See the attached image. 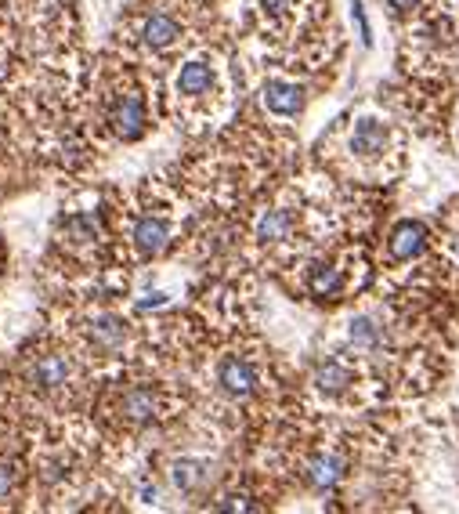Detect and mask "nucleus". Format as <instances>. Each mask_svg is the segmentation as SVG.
I'll list each match as a JSON object with an SVG mask.
<instances>
[{
	"mask_svg": "<svg viewBox=\"0 0 459 514\" xmlns=\"http://www.w3.org/2000/svg\"><path fill=\"white\" fill-rule=\"evenodd\" d=\"M344 268L333 265V261H319V265L311 268V276H308V290L315 297H326V301H333V297L344 294Z\"/></svg>",
	"mask_w": 459,
	"mask_h": 514,
	"instance_id": "nucleus-14",
	"label": "nucleus"
},
{
	"mask_svg": "<svg viewBox=\"0 0 459 514\" xmlns=\"http://www.w3.org/2000/svg\"><path fill=\"white\" fill-rule=\"evenodd\" d=\"M293 229H297L293 207H268L261 218H257L253 236H257V243H264V247H279V243H286V239L293 236Z\"/></svg>",
	"mask_w": 459,
	"mask_h": 514,
	"instance_id": "nucleus-4",
	"label": "nucleus"
},
{
	"mask_svg": "<svg viewBox=\"0 0 459 514\" xmlns=\"http://www.w3.org/2000/svg\"><path fill=\"white\" fill-rule=\"evenodd\" d=\"M304 475H308V486L319 489V493H329V489H337L347 475V464L340 453H315L304 467Z\"/></svg>",
	"mask_w": 459,
	"mask_h": 514,
	"instance_id": "nucleus-6",
	"label": "nucleus"
},
{
	"mask_svg": "<svg viewBox=\"0 0 459 514\" xmlns=\"http://www.w3.org/2000/svg\"><path fill=\"white\" fill-rule=\"evenodd\" d=\"M351 384H355V370H351L344 359H322L319 366H315V388H319L322 395H329V399L347 395Z\"/></svg>",
	"mask_w": 459,
	"mask_h": 514,
	"instance_id": "nucleus-8",
	"label": "nucleus"
},
{
	"mask_svg": "<svg viewBox=\"0 0 459 514\" xmlns=\"http://www.w3.org/2000/svg\"><path fill=\"white\" fill-rule=\"evenodd\" d=\"M347 341L355 344L358 352H380V348H384V330H380L376 319L358 315V319H351V326H347Z\"/></svg>",
	"mask_w": 459,
	"mask_h": 514,
	"instance_id": "nucleus-16",
	"label": "nucleus"
},
{
	"mask_svg": "<svg viewBox=\"0 0 459 514\" xmlns=\"http://www.w3.org/2000/svg\"><path fill=\"white\" fill-rule=\"evenodd\" d=\"M217 384L232 399H246L257 388V366L250 359H243V355H225L221 366H217Z\"/></svg>",
	"mask_w": 459,
	"mask_h": 514,
	"instance_id": "nucleus-3",
	"label": "nucleus"
},
{
	"mask_svg": "<svg viewBox=\"0 0 459 514\" xmlns=\"http://www.w3.org/2000/svg\"><path fill=\"white\" fill-rule=\"evenodd\" d=\"M11 489H15V464L0 460V500H8Z\"/></svg>",
	"mask_w": 459,
	"mask_h": 514,
	"instance_id": "nucleus-18",
	"label": "nucleus"
},
{
	"mask_svg": "<svg viewBox=\"0 0 459 514\" xmlns=\"http://www.w3.org/2000/svg\"><path fill=\"white\" fill-rule=\"evenodd\" d=\"M217 87V69L210 58H192L178 69V80H174V91H178L181 102H203V98L214 95Z\"/></svg>",
	"mask_w": 459,
	"mask_h": 514,
	"instance_id": "nucleus-1",
	"label": "nucleus"
},
{
	"mask_svg": "<svg viewBox=\"0 0 459 514\" xmlns=\"http://www.w3.org/2000/svg\"><path fill=\"white\" fill-rule=\"evenodd\" d=\"M29 384L37 391H62L69 384V359L58 352H47L33 362V370H29Z\"/></svg>",
	"mask_w": 459,
	"mask_h": 514,
	"instance_id": "nucleus-7",
	"label": "nucleus"
},
{
	"mask_svg": "<svg viewBox=\"0 0 459 514\" xmlns=\"http://www.w3.org/2000/svg\"><path fill=\"white\" fill-rule=\"evenodd\" d=\"M178 37H181V26L170 19V15H149V19H145V29H141V40H145L152 51L170 48Z\"/></svg>",
	"mask_w": 459,
	"mask_h": 514,
	"instance_id": "nucleus-15",
	"label": "nucleus"
},
{
	"mask_svg": "<svg viewBox=\"0 0 459 514\" xmlns=\"http://www.w3.org/2000/svg\"><path fill=\"white\" fill-rule=\"evenodd\" d=\"M347 149L358 160H384V153L391 149V131H387V124L373 120V116H362L355 131H351V138H347Z\"/></svg>",
	"mask_w": 459,
	"mask_h": 514,
	"instance_id": "nucleus-2",
	"label": "nucleus"
},
{
	"mask_svg": "<svg viewBox=\"0 0 459 514\" xmlns=\"http://www.w3.org/2000/svg\"><path fill=\"white\" fill-rule=\"evenodd\" d=\"M134 247L141 250V257H156L163 247H167L170 239V221L167 218H152V214H145V218L134 225Z\"/></svg>",
	"mask_w": 459,
	"mask_h": 514,
	"instance_id": "nucleus-10",
	"label": "nucleus"
},
{
	"mask_svg": "<svg viewBox=\"0 0 459 514\" xmlns=\"http://www.w3.org/2000/svg\"><path fill=\"white\" fill-rule=\"evenodd\" d=\"M210 464L207 460H196V457H185V460H178V464L170 467V478H174V486L181 489V493H203L207 489V482H210Z\"/></svg>",
	"mask_w": 459,
	"mask_h": 514,
	"instance_id": "nucleus-12",
	"label": "nucleus"
},
{
	"mask_svg": "<svg viewBox=\"0 0 459 514\" xmlns=\"http://www.w3.org/2000/svg\"><path fill=\"white\" fill-rule=\"evenodd\" d=\"M264 15H272V19H282V15H290L293 0H261Z\"/></svg>",
	"mask_w": 459,
	"mask_h": 514,
	"instance_id": "nucleus-19",
	"label": "nucleus"
},
{
	"mask_svg": "<svg viewBox=\"0 0 459 514\" xmlns=\"http://www.w3.org/2000/svg\"><path fill=\"white\" fill-rule=\"evenodd\" d=\"M87 341H91L94 352H120L123 341H127V326L116 315H102V319H91L87 326Z\"/></svg>",
	"mask_w": 459,
	"mask_h": 514,
	"instance_id": "nucleus-9",
	"label": "nucleus"
},
{
	"mask_svg": "<svg viewBox=\"0 0 459 514\" xmlns=\"http://www.w3.org/2000/svg\"><path fill=\"white\" fill-rule=\"evenodd\" d=\"M387 4H391L394 11H413L416 4H420V0H387Z\"/></svg>",
	"mask_w": 459,
	"mask_h": 514,
	"instance_id": "nucleus-20",
	"label": "nucleus"
},
{
	"mask_svg": "<svg viewBox=\"0 0 459 514\" xmlns=\"http://www.w3.org/2000/svg\"><path fill=\"white\" fill-rule=\"evenodd\" d=\"M253 496L250 493H228L221 496V504H217V514H253Z\"/></svg>",
	"mask_w": 459,
	"mask_h": 514,
	"instance_id": "nucleus-17",
	"label": "nucleus"
},
{
	"mask_svg": "<svg viewBox=\"0 0 459 514\" xmlns=\"http://www.w3.org/2000/svg\"><path fill=\"white\" fill-rule=\"evenodd\" d=\"M156 410H160V399L152 388H131L120 399L123 420H131V424H149V420H156Z\"/></svg>",
	"mask_w": 459,
	"mask_h": 514,
	"instance_id": "nucleus-13",
	"label": "nucleus"
},
{
	"mask_svg": "<svg viewBox=\"0 0 459 514\" xmlns=\"http://www.w3.org/2000/svg\"><path fill=\"white\" fill-rule=\"evenodd\" d=\"M394 261H413L427 250V225L423 221H398L391 229V239H387Z\"/></svg>",
	"mask_w": 459,
	"mask_h": 514,
	"instance_id": "nucleus-5",
	"label": "nucleus"
},
{
	"mask_svg": "<svg viewBox=\"0 0 459 514\" xmlns=\"http://www.w3.org/2000/svg\"><path fill=\"white\" fill-rule=\"evenodd\" d=\"M264 105L275 116H297L304 109V91L297 84H286V80H272L264 87Z\"/></svg>",
	"mask_w": 459,
	"mask_h": 514,
	"instance_id": "nucleus-11",
	"label": "nucleus"
}]
</instances>
